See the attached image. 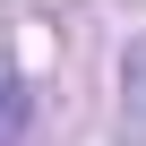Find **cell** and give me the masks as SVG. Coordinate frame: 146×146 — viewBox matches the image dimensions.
I'll use <instances>...</instances> for the list:
<instances>
[{
	"mask_svg": "<svg viewBox=\"0 0 146 146\" xmlns=\"http://www.w3.org/2000/svg\"><path fill=\"white\" fill-rule=\"evenodd\" d=\"M17 129H26V86L0 69V146H17Z\"/></svg>",
	"mask_w": 146,
	"mask_h": 146,
	"instance_id": "6da1fadb",
	"label": "cell"
}]
</instances>
